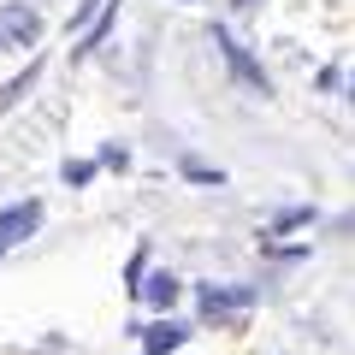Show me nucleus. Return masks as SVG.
<instances>
[{
	"label": "nucleus",
	"instance_id": "1a4fd4ad",
	"mask_svg": "<svg viewBox=\"0 0 355 355\" xmlns=\"http://www.w3.org/2000/svg\"><path fill=\"white\" fill-rule=\"evenodd\" d=\"M178 166H184V178H196V184H225L219 166H202V160H178Z\"/></svg>",
	"mask_w": 355,
	"mask_h": 355
},
{
	"label": "nucleus",
	"instance_id": "7ed1b4c3",
	"mask_svg": "<svg viewBox=\"0 0 355 355\" xmlns=\"http://www.w3.org/2000/svg\"><path fill=\"white\" fill-rule=\"evenodd\" d=\"M36 225H42V202H18V207H6V214H0V243L12 249V243H24Z\"/></svg>",
	"mask_w": 355,
	"mask_h": 355
},
{
	"label": "nucleus",
	"instance_id": "f03ea898",
	"mask_svg": "<svg viewBox=\"0 0 355 355\" xmlns=\"http://www.w3.org/2000/svg\"><path fill=\"white\" fill-rule=\"evenodd\" d=\"M254 302V291H243V284H202V314L207 320H225V314H243V308Z\"/></svg>",
	"mask_w": 355,
	"mask_h": 355
},
{
	"label": "nucleus",
	"instance_id": "f8f14e48",
	"mask_svg": "<svg viewBox=\"0 0 355 355\" xmlns=\"http://www.w3.org/2000/svg\"><path fill=\"white\" fill-rule=\"evenodd\" d=\"M0 48H6V30H0Z\"/></svg>",
	"mask_w": 355,
	"mask_h": 355
},
{
	"label": "nucleus",
	"instance_id": "9d476101",
	"mask_svg": "<svg viewBox=\"0 0 355 355\" xmlns=\"http://www.w3.org/2000/svg\"><path fill=\"white\" fill-rule=\"evenodd\" d=\"M89 178H95V166H89V160H71V166H65V184H89Z\"/></svg>",
	"mask_w": 355,
	"mask_h": 355
},
{
	"label": "nucleus",
	"instance_id": "4468645a",
	"mask_svg": "<svg viewBox=\"0 0 355 355\" xmlns=\"http://www.w3.org/2000/svg\"><path fill=\"white\" fill-rule=\"evenodd\" d=\"M0 254H6V243H0Z\"/></svg>",
	"mask_w": 355,
	"mask_h": 355
},
{
	"label": "nucleus",
	"instance_id": "6e6552de",
	"mask_svg": "<svg viewBox=\"0 0 355 355\" xmlns=\"http://www.w3.org/2000/svg\"><path fill=\"white\" fill-rule=\"evenodd\" d=\"M320 207H284V214H272V231H296V225H308Z\"/></svg>",
	"mask_w": 355,
	"mask_h": 355
},
{
	"label": "nucleus",
	"instance_id": "20e7f679",
	"mask_svg": "<svg viewBox=\"0 0 355 355\" xmlns=\"http://www.w3.org/2000/svg\"><path fill=\"white\" fill-rule=\"evenodd\" d=\"M6 42H24V48H36V42H42V18L30 12V6H6Z\"/></svg>",
	"mask_w": 355,
	"mask_h": 355
},
{
	"label": "nucleus",
	"instance_id": "9b49d317",
	"mask_svg": "<svg viewBox=\"0 0 355 355\" xmlns=\"http://www.w3.org/2000/svg\"><path fill=\"white\" fill-rule=\"evenodd\" d=\"M101 166H113V172H125V166H130V154H125V148L113 142V148H101Z\"/></svg>",
	"mask_w": 355,
	"mask_h": 355
},
{
	"label": "nucleus",
	"instance_id": "0eeeda50",
	"mask_svg": "<svg viewBox=\"0 0 355 355\" xmlns=\"http://www.w3.org/2000/svg\"><path fill=\"white\" fill-rule=\"evenodd\" d=\"M178 343H190V326H154L148 331V355H172Z\"/></svg>",
	"mask_w": 355,
	"mask_h": 355
},
{
	"label": "nucleus",
	"instance_id": "ddd939ff",
	"mask_svg": "<svg viewBox=\"0 0 355 355\" xmlns=\"http://www.w3.org/2000/svg\"><path fill=\"white\" fill-rule=\"evenodd\" d=\"M237 6H254V0H237Z\"/></svg>",
	"mask_w": 355,
	"mask_h": 355
},
{
	"label": "nucleus",
	"instance_id": "423d86ee",
	"mask_svg": "<svg viewBox=\"0 0 355 355\" xmlns=\"http://www.w3.org/2000/svg\"><path fill=\"white\" fill-rule=\"evenodd\" d=\"M36 77H42V60H36V65H24L18 77H6V83H0V113H12V107L24 101L30 89H36Z\"/></svg>",
	"mask_w": 355,
	"mask_h": 355
},
{
	"label": "nucleus",
	"instance_id": "39448f33",
	"mask_svg": "<svg viewBox=\"0 0 355 355\" xmlns=\"http://www.w3.org/2000/svg\"><path fill=\"white\" fill-rule=\"evenodd\" d=\"M137 296L148 308H172L178 302V279H172V272H148V279H137Z\"/></svg>",
	"mask_w": 355,
	"mask_h": 355
},
{
	"label": "nucleus",
	"instance_id": "f257e3e1",
	"mask_svg": "<svg viewBox=\"0 0 355 355\" xmlns=\"http://www.w3.org/2000/svg\"><path fill=\"white\" fill-rule=\"evenodd\" d=\"M214 42H219V53H225V65H231V77H237L243 89H254V95H266V89H272V83H266V71H261V65H254V53L243 48V42L231 36L225 24H214Z\"/></svg>",
	"mask_w": 355,
	"mask_h": 355
}]
</instances>
